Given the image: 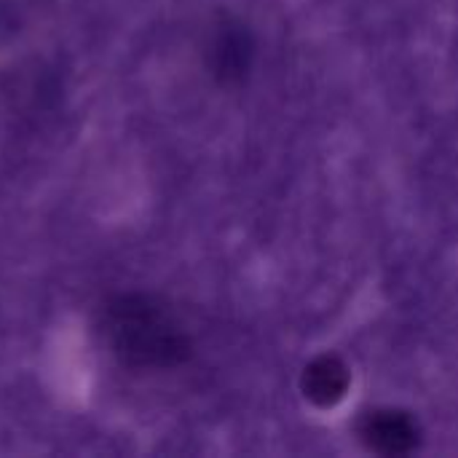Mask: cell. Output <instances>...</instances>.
Here are the masks:
<instances>
[{"mask_svg": "<svg viewBox=\"0 0 458 458\" xmlns=\"http://www.w3.org/2000/svg\"><path fill=\"white\" fill-rule=\"evenodd\" d=\"M110 338L131 365H169L185 352L180 333L142 298H121L110 306Z\"/></svg>", "mask_w": 458, "mask_h": 458, "instance_id": "6da1fadb", "label": "cell"}, {"mask_svg": "<svg viewBox=\"0 0 458 458\" xmlns=\"http://www.w3.org/2000/svg\"><path fill=\"white\" fill-rule=\"evenodd\" d=\"M368 435L373 437L376 445H381V448H386V451H400L403 443H408V440L413 437L411 427H408L405 421L394 419L392 413H389V416H376Z\"/></svg>", "mask_w": 458, "mask_h": 458, "instance_id": "7a4b0ae2", "label": "cell"}, {"mask_svg": "<svg viewBox=\"0 0 458 458\" xmlns=\"http://www.w3.org/2000/svg\"><path fill=\"white\" fill-rule=\"evenodd\" d=\"M309 386H311V397H341L346 389V376L341 368H335L333 362H322L317 368H311L309 373Z\"/></svg>", "mask_w": 458, "mask_h": 458, "instance_id": "3957f363", "label": "cell"}]
</instances>
